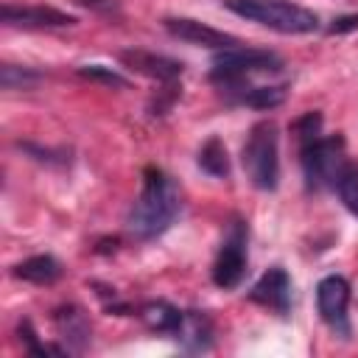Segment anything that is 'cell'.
Listing matches in <instances>:
<instances>
[{
	"mask_svg": "<svg viewBox=\"0 0 358 358\" xmlns=\"http://www.w3.org/2000/svg\"><path fill=\"white\" fill-rule=\"evenodd\" d=\"M179 187L176 182L157 165L143 168V187L137 201L126 215V229L134 241L159 238L179 215Z\"/></svg>",
	"mask_w": 358,
	"mask_h": 358,
	"instance_id": "1",
	"label": "cell"
},
{
	"mask_svg": "<svg viewBox=\"0 0 358 358\" xmlns=\"http://www.w3.org/2000/svg\"><path fill=\"white\" fill-rule=\"evenodd\" d=\"M241 162L257 190H274L280 185V134L274 120H257L249 129Z\"/></svg>",
	"mask_w": 358,
	"mask_h": 358,
	"instance_id": "2",
	"label": "cell"
},
{
	"mask_svg": "<svg viewBox=\"0 0 358 358\" xmlns=\"http://www.w3.org/2000/svg\"><path fill=\"white\" fill-rule=\"evenodd\" d=\"M221 3L232 14L260 22L280 34H310L319 28V17L296 3H285V0H221Z\"/></svg>",
	"mask_w": 358,
	"mask_h": 358,
	"instance_id": "3",
	"label": "cell"
},
{
	"mask_svg": "<svg viewBox=\"0 0 358 358\" xmlns=\"http://www.w3.org/2000/svg\"><path fill=\"white\" fill-rule=\"evenodd\" d=\"M299 165L305 176L308 190H324L336 187L341 171L347 168V154H344V137L330 134V137H313L308 143H299Z\"/></svg>",
	"mask_w": 358,
	"mask_h": 358,
	"instance_id": "4",
	"label": "cell"
},
{
	"mask_svg": "<svg viewBox=\"0 0 358 358\" xmlns=\"http://www.w3.org/2000/svg\"><path fill=\"white\" fill-rule=\"evenodd\" d=\"M282 70V59L266 48H224L213 53V73L210 81L227 78H249L252 73H277Z\"/></svg>",
	"mask_w": 358,
	"mask_h": 358,
	"instance_id": "5",
	"label": "cell"
},
{
	"mask_svg": "<svg viewBox=\"0 0 358 358\" xmlns=\"http://www.w3.org/2000/svg\"><path fill=\"white\" fill-rule=\"evenodd\" d=\"M246 241L249 229L243 218H232L227 224V235L221 241V249L213 263V282L224 291L235 288L246 274Z\"/></svg>",
	"mask_w": 358,
	"mask_h": 358,
	"instance_id": "6",
	"label": "cell"
},
{
	"mask_svg": "<svg viewBox=\"0 0 358 358\" xmlns=\"http://www.w3.org/2000/svg\"><path fill=\"white\" fill-rule=\"evenodd\" d=\"M347 305H350V282L338 274H327L316 285V308L322 322L341 338L350 336V319H347Z\"/></svg>",
	"mask_w": 358,
	"mask_h": 358,
	"instance_id": "7",
	"label": "cell"
},
{
	"mask_svg": "<svg viewBox=\"0 0 358 358\" xmlns=\"http://www.w3.org/2000/svg\"><path fill=\"white\" fill-rule=\"evenodd\" d=\"M0 20L8 28H67L78 22L73 14L50 6H14V3H6L0 8Z\"/></svg>",
	"mask_w": 358,
	"mask_h": 358,
	"instance_id": "8",
	"label": "cell"
},
{
	"mask_svg": "<svg viewBox=\"0 0 358 358\" xmlns=\"http://www.w3.org/2000/svg\"><path fill=\"white\" fill-rule=\"evenodd\" d=\"M53 327L70 352H84L92 341V324L81 305L67 302L53 310Z\"/></svg>",
	"mask_w": 358,
	"mask_h": 358,
	"instance_id": "9",
	"label": "cell"
},
{
	"mask_svg": "<svg viewBox=\"0 0 358 358\" xmlns=\"http://www.w3.org/2000/svg\"><path fill=\"white\" fill-rule=\"evenodd\" d=\"M162 25H165V31H168L173 39H182V42H187V45L218 48V50L241 45L235 36H229V34H224V31H215V28L199 22V20H190V17H165Z\"/></svg>",
	"mask_w": 358,
	"mask_h": 358,
	"instance_id": "10",
	"label": "cell"
},
{
	"mask_svg": "<svg viewBox=\"0 0 358 358\" xmlns=\"http://www.w3.org/2000/svg\"><path fill=\"white\" fill-rule=\"evenodd\" d=\"M117 59H120L126 67H131L134 73L148 76V78H154V81H159V84L179 81V76H182V70H185L182 62H176V59H171V56H162V53L140 50V48H134V50H120Z\"/></svg>",
	"mask_w": 358,
	"mask_h": 358,
	"instance_id": "11",
	"label": "cell"
},
{
	"mask_svg": "<svg viewBox=\"0 0 358 358\" xmlns=\"http://www.w3.org/2000/svg\"><path fill=\"white\" fill-rule=\"evenodd\" d=\"M249 299L257 302V305H263V308H268V310H277V313L285 316L288 308H291V277H288V271L280 268V266L268 268V271L252 285Z\"/></svg>",
	"mask_w": 358,
	"mask_h": 358,
	"instance_id": "12",
	"label": "cell"
},
{
	"mask_svg": "<svg viewBox=\"0 0 358 358\" xmlns=\"http://www.w3.org/2000/svg\"><path fill=\"white\" fill-rule=\"evenodd\" d=\"M187 352H207L213 347V322L204 310H185V322L173 336Z\"/></svg>",
	"mask_w": 358,
	"mask_h": 358,
	"instance_id": "13",
	"label": "cell"
},
{
	"mask_svg": "<svg viewBox=\"0 0 358 358\" xmlns=\"http://www.w3.org/2000/svg\"><path fill=\"white\" fill-rule=\"evenodd\" d=\"M232 103H243V106H252V109H274L285 101L288 95V87L285 84H268V87H249V81L232 87L224 92Z\"/></svg>",
	"mask_w": 358,
	"mask_h": 358,
	"instance_id": "14",
	"label": "cell"
},
{
	"mask_svg": "<svg viewBox=\"0 0 358 358\" xmlns=\"http://www.w3.org/2000/svg\"><path fill=\"white\" fill-rule=\"evenodd\" d=\"M140 319L143 324L151 330V333H159V336H176L182 322H185V310L173 308L171 302L165 299H151L140 308Z\"/></svg>",
	"mask_w": 358,
	"mask_h": 358,
	"instance_id": "15",
	"label": "cell"
},
{
	"mask_svg": "<svg viewBox=\"0 0 358 358\" xmlns=\"http://www.w3.org/2000/svg\"><path fill=\"white\" fill-rule=\"evenodd\" d=\"M11 274L17 280H25V282H34V285H53L64 274V268L53 255H31V257L20 260Z\"/></svg>",
	"mask_w": 358,
	"mask_h": 358,
	"instance_id": "16",
	"label": "cell"
},
{
	"mask_svg": "<svg viewBox=\"0 0 358 358\" xmlns=\"http://www.w3.org/2000/svg\"><path fill=\"white\" fill-rule=\"evenodd\" d=\"M199 168L215 179H227L229 176V154H227V145L218 140V137H207L204 145L199 148V157H196Z\"/></svg>",
	"mask_w": 358,
	"mask_h": 358,
	"instance_id": "17",
	"label": "cell"
},
{
	"mask_svg": "<svg viewBox=\"0 0 358 358\" xmlns=\"http://www.w3.org/2000/svg\"><path fill=\"white\" fill-rule=\"evenodd\" d=\"M42 81V73L34 67H22V64H0V84L3 90H31Z\"/></svg>",
	"mask_w": 358,
	"mask_h": 358,
	"instance_id": "18",
	"label": "cell"
},
{
	"mask_svg": "<svg viewBox=\"0 0 358 358\" xmlns=\"http://www.w3.org/2000/svg\"><path fill=\"white\" fill-rule=\"evenodd\" d=\"M336 193H338L341 204L358 218V162H347V168L341 171L338 182H336Z\"/></svg>",
	"mask_w": 358,
	"mask_h": 358,
	"instance_id": "19",
	"label": "cell"
},
{
	"mask_svg": "<svg viewBox=\"0 0 358 358\" xmlns=\"http://www.w3.org/2000/svg\"><path fill=\"white\" fill-rule=\"evenodd\" d=\"M17 148L22 154H28L31 159L42 162V165H50V168H64L70 165V148H50V145H36V143H17Z\"/></svg>",
	"mask_w": 358,
	"mask_h": 358,
	"instance_id": "20",
	"label": "cell"
},
{
	"mask_svg": "<svg viewBox=\"0 0 358 358\" xmlns=\"http://www.w3.org/2000/svg\"><path fill=\"white\" fill-rule=\"evenodd\" d=\"M17 336H20L22 347H25L31 355H64V352H70L67 347H59V344H42V341L36 338V330H34L31 319H22V322L17 324Z\"/></svg>",
	"mask_w": 358,
	"mask_h": 358,
	"instance_id": "21",
	"label": "cell"
},
{
	"mask_svg": "<svg viewBox=\"0 0 358 358\" xmlns=\"http://www.w3.org/2000/svg\"><path fill=\"white\" fill-rule=\"evenodd\" d=\"M76 73L81 78H87V81H95V84H106V87H117V90H126L129 87V78L126 76H120L117 70L103 67V64H81Z\"/></svg>",
	"mask_w": 358,
	"mask_h": 358,
	"instance_id": "22",
	"label": "cell"
},
{
	"mask_svg": "<svg viewBox=\"0 0 358 358\" xmlns=\"http://www.w3.org/2000/svg\"><path fill=\"white\" fill-rule=\"evenodd\" d=\"M319 129H322V115L319 112H308L299 120H294V126H291V131L296 134L299 143H308V140L319 137Z\"/></svg>",
	"mask_w": 358,
	"mask_h": 358,
	"instance_id": "23",
	"label": "cell"
},
{
	"mask_svg": "<svg viewBox=\"0 0 358 358\" xmlns=\"http://www.w3.org/2000/svg\"><path fill=\"white\" fill-rule=\"evenodd\" d=\"M179 90H182V87H176V81L165 84V87L159 90V98H154V101H151L148 112H151V115H165V112L171 109V103L179 98Z\"/></svg>",
	"mask_w": 358,
	"mask_h": 358,
	"instance_id": "24",
	"label": "cell"
},
{
	"mask_svg": "<svg viewBox=\"0 0 358 358\" xmlns=\"http://www.w3.org/2000/svg\"><path fill=\"white\" fill-rule=\"evenodd\" d=\"M352 28H358V14L338 17V20L330 25V34H344V31H352Z\"/></svg>",
	"mask_w": 358,
	"mask_h": 358,
	"instance_id": "25",
	"label": "cell"
},
{
	"mask_svg": "<svg viewBox=\"0 0 358 358\" xmlns=\"http://www.w3.org/2000/svg\"><path fill=\"white\" fill-rule=\"evenodd\" d=\"M87 8H95V11H115L117 8V0H76Z\"/></svg>",
	"mask_w": 358,
	"mask_h": 358,
	"instance_id": "26",
	"label": "cell"
}]
</instances>
